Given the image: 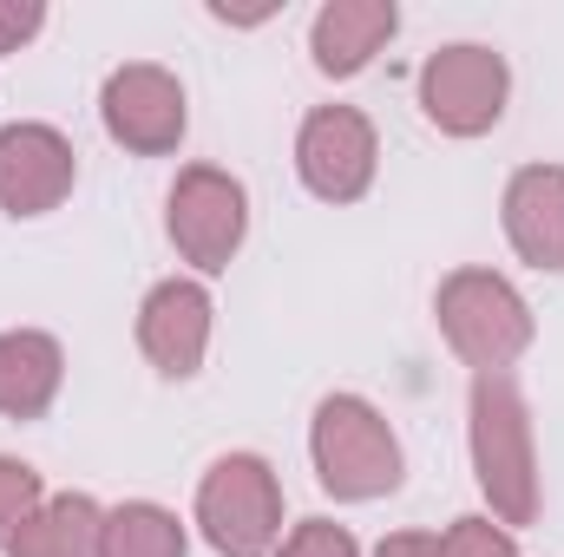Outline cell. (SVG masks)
<instances>
[{
  "mask_svg": "<svg viewBox=\"0 0 564 557\" xmlns=\"http://www.w3.org/2000/svg\"><path fill=\"white\" fill-rule=\"evenodd\" d=\"M466 446H473V479H479L492 518L532 525L539 518V446H532V407L512 374H473Z\"/></svg>",
  "mask_w": 564,
  "mask_h": 557,
  "instance_id": "6da1fadb",
  "label": "cell"
},
{
  "mask_svg": "<svg viewBox=\"0 0 564 557\" xmlns=\"http://www.w3.org/2000/svg\"><path fill=\"white\" fill-rule=\"evenodd\" d=\"M308 459H315L322 492L341 499V505L388 499L408 479L401 433L388 426V414L375 401H361V394H328L315 407V419H308Z\"/></svg>",
  "mask_w": 564,
  "mask_h": 557,
  "instance_id": "7a4b0ae2",
  "label": "cell"
},
{
  "mask_svg": "<svg viewBox=\"0 0 564 557\" xmlns=\"http://www.w3.org/2000/svg\"><path fill=\"white\" fill-rule=\"evenodd\" d=\"M433 315L446 348L473 374H512V361L532 348V302L499 276V270H453L433 288Z\"/></svg>",
  "mask_w": 564,
  "mask_h": 557,
  "instance_id": "3957f363",
  "label": "cell"
},
{
  "mask_svg": "<svg viewBox=\"0 0 564 557\" xmlns=\"http://www.w3.org/2000/svg\"><path fill=\"white\" fill-rule=\"evenodd\" d=\"M197 525L210 551L224 557H270L282 545V485L263 452H224L197 479Z\"/></svg>",
  "mask_w": 564,
  "mask_h": 557,
  "instance_id": "277c9868",
  "label": "cell"
},
{
  "mask_svg": "<svg viewBox=\"0 0 564 557\" xmlns=\"http://www.w3.org/2000/svg\"><path fill=\"white\" fill-rule=\"evenodd\" d=\"M164 230L197 276H224L250 237V190L217 164H184L164 197Z\"/></svg>",
  "mask_w": 564,
  "mask_h": 557,
  "instance_id": "5b68a950",
  "label": "cell"
},
{
  "mask_svg": "<svg viewBox=\"0 0 564 557\" xmlns=\"http://www.w3.org/2000/svg\"><path fill=\"white\" fill-rule=\"evenodd\" d=\"M512 99V66L506 53L479 46V40H453L440 53H426L421 66V112L433 132L446 139H486L506 119Z\"/></svg>",
  "mask_w": 564,
  "mask_h": 557,
  "instance_id": "8992f818",
  "label": "cell"
},
{
  "mask_svg": "<svg viewBox=\"0 0 564 557\" xmlns=\"http://www.w3.org/2000/svg\"><path fill=\"white\" fill-rule=\"evenodd\" d=\"M99 119H106V139L126 144L132 157H171L184 144V125H191V106H184V86L171 66H151V59H132V66H112L106 86H99Z\"/></svg>",
  "mask_w": 564,
  "mask_h": 557,
  "instance_id": "52a82bcc",
  "label": "cell"
},
{
  "mask_svg": "<svg viewBox=\"0 0 564 557\" xmlns=\"http://www.w3.org/2000/svg\"><path fill=\"white\" fill-rule=\"evenodd\" d=\"M295 171L322 204H361L381 171V139L355 106H315L295 132Z\"/></svg>",
  "mask_w": 564,
  "mask_h": 557,
  "instance_id": "ba28073f",
  "label": "cell"
},
{
  "mask_svg": "<svg viewBox=\"0 0 564 557\" xmlns=\"http://www.w3.org/2000/svg\"><path fill=\"white\" fill-rule=\"evenodd\" d=\"M79 184V151L59 125L13 119L0 125V210L7 217H46L73 197Z\"/></svg>",
  "mask_w": 564,
  "mask_h": 557,
  "instance_id": "9c48e42d",
  "label": "cell"
},
{
  "mask_svg": "<svg viewBox=\"0 0 564 557\" xmlns=\"http://www.w3.org/2000/svg\"><path fill=\"white\" fill-rule=\"evenodd\" d=\"M210 288L197 276H164L151 282V295L139 302V348L144 361L164 374V381H191L210 354Z\"/></svg>",
  "mask_w": 564,
  "mask_h": 557,
  "instance_id": "30bf717a",
  "label": "cell"
},
{
  "mask_svg": "<svg viewBox=\"0 0 564 557\" xmlns=\"http://www.w3.org/2000/svg\"><path fill=\"white\" fill-rule=\"evenodd\" d=\"M506 243L519 250V263L564 276V164H525L506 184Z\"/></svg>",
  "mask_w": 564,
  "mask_h": 557,
  "instance_id": "8fae6325",
  "label": "cell"
},
{
  "mask_svg": "<svg viewBox=\"0 0 564 557\" xmlns=\"http://www.w3.org/2000/svg\"><path fill=\"white\" fill-rule=\"evenodd\" d=\"M394 33H401V7H394V0H328V7L308 20L315 73L355 79V73L375 66V53H388Z\"/></svg>",
  "mask_w": 564,
  "mask_h": 557,
  "instance_id": "7c38bea8",
  "label": "cell"
},
{
  "mask_svg": "<svg viewBox=\"0 0 564 557\" xmlns=\"http://www.w3.org/2000/svg\"><path fill=\"white\" fill-rule=\"evenodd\" d=\"M66 387V348L46 328H0V419H40Z\"/></svg>",
  "mask_w": 564,
  "mask_h": 557,
  "instance_id": "4fadbf2b",
  "label": "cell"
},
{
  "mask_svg": "<svg viewBox=\"0 0 564 557\" xmlns=\"http://www.w3.org/2000/svg\"><path fill=\"white\" fill-rule=\"evenodd\" d=\"M99 532H106V512L86 492H53L0 551L7 557H99Z\"/></svg>",
  "mask_w": 564,
  "mask_h": 557,
  "instance_id": "5bb4252c",
  "label": "cell"
},
{
  "mask_svg": "<svg viewBox=\"0 0 564 557\" xmlns=\"http://www.w3.org/2000/svg\"><path fill=\"white\" fill-rule=\"evenodd\" d=\"M99 557H184V525H177V512H164L151 499H126L106 512Z\"/></svg>",
  "mask_w": 564,
  "mask_h": 557,
  "instance_id": "9a60e30c",
  "label": "cell"
},
{
  "mask_svg": "<svg viewBox=\"0 0 564 557\" xmlns=\"http://www.w3.org/2000/svg\"><path fill=\"white\" fill-rule=\"evenodd\" d=\"M40 505H46V479H40L26 459H7V452H0V545H7Z\"/></svg>",
  "mask_w": 564,
  "mask_h": 557,
  "instance_id": "2e32d148",
  "label": "cell"
},
{
  "mask_svg": "<svg viewBox=\"0 0 564 557\" xmlns=\"http://www.w3.org/2000/svg\"><path fill=\"white\" fill-rule=\"evenodd\" d=\"M440 557H519V538L499 525V518H453L446 538H440Z\"/></svg>",
  "mask_w": 564,
  "mask_h": 557,
  "instance_id": "e0dca14e",
  "label": "cell"
},
{
  "mask_svg": "<svg viewBox=\"0 0 564 557\" xmlns=\"http://www.w3.org/2000/svg\"><path fill=\"white\" fill-rule=\"evenodd\" d=\"M276 557H361L348 525H328V518H302L289 538L276 545Z\"/></svg>",
  "mask_w": 564,
  "mask_h": 557,
  "instance_id": "ac0fdd59",
  "label": "cell"
},
{
  "mask_svg": "<svg viewBox=\"0 0 564 557\" xmlns=\"http://www.w3.org/2000/svg\"><path fill=\"white\" fill-rule=\"evenodd\" d=\"M46 7L40 0H0V53H20L26 40H40Z\"/></svg>",
  "mask_w": 564,
  "mask_h": 557,
  "instance_id": "d6986e66",
  "label": "cell"
},
{
  "mask_svg": "<svg viewBox=\"0 0 564 557\" xmlns=\"http://www.w3.org/2000/svg\"><path fill=\"white\" fill-rule=\"evenodd\" d=\"M375 557H440V538L433 532H394L375 545Z\"/></svg>",
  "mask_w": 564,
  "mask_h": 557,
  "instance_id": "ffe728a7",
  "label": "cell"
}]
</instances>
